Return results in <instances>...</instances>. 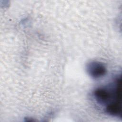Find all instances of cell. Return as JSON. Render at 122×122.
Masks as SVG:
<instances>
[{
	"mask_svg": "<svg viewBox=\"0 0 122 122\" xmlns=\"http://www.w3.org/2000/svg\"><path fill=\"white\" fill-rule=\"evenodd\" d=\"M25 122H33L35 121V120L33 119V118H29V117H26L25 118Z\"/></svg>",
	"mask_w": 122,
	"mask_h": 122,
	"instance_id": "cell-2",
	"label": "cell"
},
{
	"mask_svg": "<svg viewBox=\"0 0 122 122\" xmlns=\"http://www.w3.org/2000/svg\"><path fill=\"white\" fill-rule=\"evenodd\" d=\"M86 70L88 74L92 78L96 79L104 76L107 72L105 66L98 61H92L86 66Z\"/></svg>",
	"mask_w": 122,
	"mask_h": 122,
	"instance_id": "cell-1",
	"label": "cell"
}]
</instances>
